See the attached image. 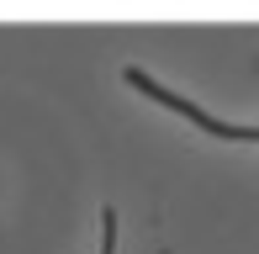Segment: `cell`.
I'll return each mask as SVG.
<instances>
[{"label": "cell", "mask_w": 259, "mask_h": 254, "mask_svg": "<svg viewBox=\"0 0 259 254\" xmlns=\"http://www.w3.org/2000/svg\"><path fill=\"white\" fill-rule=\"evenodd\" d=\"M101 254H116V212H101Z\"/></svg>", "instance_id": "1"}]
</instances>
